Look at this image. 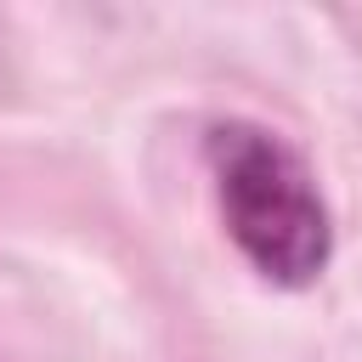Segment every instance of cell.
<instances>
[{
    "mask_svg": "<svg viewBox=\"0 0 362 362\" xmlns=\"http://www.w3.org/2000/svg\"><path fill=\"white\" fill-rule=\"evenodd\" d=\"M215 209L238 255L277 288H305L334 255V226L311 164L255 119H221L204 136Z\"/></svg>",
    "mask_w": 362,
    "mask_h": 362,
    "instance_id": "cell-1",
    "label": "cell"
}]
</instances>
